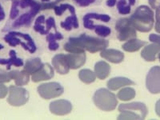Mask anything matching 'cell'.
<instances>
[{
	"mask_svg": "<svg viewBox=\"0 0 160 120\" xmlns=\"http://www.w3.org/2000/svg\"><path fill=\"white\" fill-rule=\"evenodd\" d=\"M40 11L41 3L35 0H12L9 15L11 22L7 24L2 31H7L8 28H28Z\"/></svg>",
	"mask_w": 160,
	"mask_h": 120,
	"instance_id": "obj_1",
	"label": "cell"
},
{
	"mask_svg": "<svg viewBox=\"0 0 160 120\" xmlns=\"http://www.w3.org/2000/svg\"><path fill=\"white\" fill-rule=\"evenodd\" d=\"M109 41L100 37H93L82 34L78 37H70L64 44V50L69 53H83L85 51L95 54L107 49Z\"/></svg>",
	"mask_w": 160,
	"mask_h": 120,
	"instance_id": "obj_2",
	"label": "cell"
},
{
	"mask_svg": "<svg viewBox=\"0 0 160 120\" xmlns=\"http://www.w3.org/2000/svg\"><path fill=\"white\" fill-rule=\"evenodd\" d=\"M129 18L134 28L140 32H149L155 23L154 12L146 5L138 7Z\"/></svg>",
	"mask_w": 160,
	"mask_h": 120,
	"instance_id": "obj_3",
	"label": "cell"
},
{
	"mask_svg": "<svg viewBox=\"0 0 160 120\" xmlns=\"http://www.w3.org/2000/svg\"><path fill=\"white\" fill-rule=\"evenodd\" d=\"M120 115L118 119H144L148 114L147 106L142 102H133L129 103H122L118 106Z\"/></svg>",
	"mask_w": 160,
	"mask_h": 120,
	"instance_id": "obj_4",
	"label": "cell"
},
{
	"mask_svg": "<svg viewBox=\"0 0 160 120\" xmlns=\"http://www.w3.org/2000/svg\"><path fill=\"white\" fill-rule=\"evenodd\" d=\"M4 40L11 47L20 45L25 51L31 54H34L37 51L36 43L29 34L19 31H9L4 36Z\"/></svg>",
	"mask_w": 160,
	"mask_h": 120,
	"instance_id": "obj_5",
	"label": "cell"
},
{
	"mask_svg": "<svg viewBox=\"0 0 160 120\" xmlns=\"http://www.w3.org/2000/svg\"><path fill=\"white\" fill-rule=\"evenodd\" d=\"M93 102L98 109L103 111H114L118 105L116 95L106 88H100L95 91Z\"/></svg>",
	"mask_w": 160,
	"mask_h": 120,
	"instance_id": "obj_6",
	"label": "cell"
},
{
	"mask_svg": "<svg viewBox=\"0 0 160 120\" xmlns=\"http://www.w3.org/2000/svg\"><path fill=\"white\" fill-rule=\"evenodd\" d=\"M117 38L119 41H128L137 36L136 30L131 24L129 18H121L115 23Z\"/></svg>",
	"mask_w": 160,
	"mask_h": 120,
	"instance_id": "obj_7",
	"label": "cell"
},
{
	"mask_svg": "<svg viewBox=\"0 0 160 120\" xmlns=\"http://www.w3.org/2000/svg\"><path fill=\"white\" fill-rule=\"evenodd\" d=\"M9 95L8 98V102L13 107H21L28 102L29 100V92L27 89L18 86H10Z\"/></svg>",
	"mask_w": 160,
	"mask_h": 120,
	"instance_id": "obj_8",
	"label": "cell"
},
{
	"mask_svg": "<svg viewBox=\"0 0 160 120\" xmlns=\"http://www.w3.org/2000/svg\"><path fill=\"white\" fill-rule=\"evenodd\" d=\"M37 91L41 98L44 99H51L62 95L64 88L58 82H51L39 85L37 88Z\"/></svg>",
	"mask_w": 160,
	"mask_h": 120,
	"instance_id": "obj_9",
	"label": "cell"
},
{
	"mask_svg": "<svg viewBox=\"0 0 160 120\" xmlns=\"http://www.w3.org/2000/svg\"><path fill=\"white\" fill-rule=\"evenodd\" d=\"M33 29L40 35H47L51 32V29H57L55 18L52 16L46 18L44 15H39L35 19Z\"/></svg>",
	"mask_w": 160,
	"mask_h": 120,
	"instance_id": "obj_10",
	"label": "cell"
},
{
	"mask_svg": "<svg viewBox=\"0 0 160 120\" xmlns=\"http://www.w3.org/2000/svg\"><path fill=\"white\" fill-rule=\"evenodd\" d=\"M146 87L151 94L160 93V67L155 66L150 69L146 78Z\"/></svg>",
	"mask_w": 160,
	"mask_h": 120,
	"instance_id": "obj_11",
	"label": "cell"
},
{
	"mask_svg": "<svg viewBox=\"0 0 160 120\" xmlns=\"http://www.w3.org/2000/svg\"><path fill=\"white\" fill-rule=\"evenodd\" d=\"M137 0H107L106 5L108 8H116L118 14L122 15H129L132 7L135 5Z\"/></svg>",
	"mask_w": 160,
	"mask_h": 120,
	"instance_id": "obj_12",
	"label": "cell"
},
{
	"mask_svg": "<svg viewBox=\"0 0 160 120\" xmlns=\"http://www.w3.org/2000/svg\"><path fill=\"white\" fill-rule=\"evenodd\" d=\"M49 109L52 114L58 116L68 115L72 111V104L66 99L55 100L50 103Z\"/></svg>",
	"mask_w": 160,
	"mask_h": 120,
	"instance_id": "obj_13",
	"label": "cell"
},
{
	"mask_svg": "<svg viewBox=\"0 0 160 120\" xmlns=\"http://www.w3.org/2000/svg\"><path fill=\"white\" fill-rule=\"evenodd\" d=\"M54 69L60 75H67L70 71L69 64L65 54H57L51 59Z\"/></svg>",
	"mask_w": 160,
	"mask_h": 120,
	"instance_id": "obj_14",
	"label": "cell"
},
{
	"mask_svg": "<svg viewBox=\"0 0 160 120\" xmlns=\"http://www.w3.org/2000/svg\"><path fill=\"white\" fill-rule=\"evenodd\" d=\"M55 71L54 68L49 63H44L43 67L33 75H31V80L34 82H39L42 81L50 80L54 77Z\"/></svg>",
	"mask_w": 160,
	"mask_h": 120,
	"instance_id": "obj_15",
	"label": "cell"
},
{
	"mask_svg": "<svg viewBox=\"0 0 160 120\" xmlns=\"http://www.w3.org/2000/svg\"><path fill=\"white\" fill-rule=\"evenodd\" d=\"M67 58L70 69H78L85 64L87 55L83 53H69L67 54Z\"/></svg>",
	"mask_w": 160,
	"mask_h": 120,
	"instance_id": "obj_16",
	"label": "cell"
},
{
	"mask_svg": "<svg viewBox=\"0 0 160 120\" xmlns=\"http://www.w3.org/2000/svg\"><path fill=\"white\" fill-rule=\"evenodd\" d=\"M83 27L88 30H94L95 33L100 38H107L111 34V29L108 27L102 24H98L95 22H82Z\"/></svg>",
	"mask_w": 160,
	"mask_h": 120,
	"instance_id": "obj_17",
	"label": "cell"
},
{
	"mask_svg": "<svg viewBox=\"0 0 160 120\" xmlns=\"http://www.w3.org/2000/svg\"><path fill=\"white\" fill-rule=\"evenodd\" d=\"M100 55L107 61L112 63H119L124 59V54L116 49H105L101 51Z\"/></svg>",
	"mask_w": 160,
	"mask_h": 120,
	"instance_id": "obj_18",
	"label": "cell"
},
{
	"mask_svg": "<svg viewBox=\"0 0 160 120\" xmlns=\"http://www.w3.org/2000/svg\"><path fill=\"white\" fill-rule=\"evenodd\" d=\"M0 65H5L7 67V70H10L12 66H15L17 68H20L24 65L23 60L18 58L15 51L11 50L9 51V58H0Z\"/></svg>",
	"mask_w": 160,
	"mask_h": 120,
	"instance_id": "obj_19",
	"label": "cell"
},
{
	"mask_svg": "<svg viewBox=\"0 0 160 120\" xmlns=\"http://www.w3.org/2000/svg\"><path fill=\"white\" fill-rule=\"evenodd\" d=\"M60 27L67 31H71V30L78 29L79 28V23H78L75 10L71 11L69 15L66 17L63 21L60 22Z\"/></svg>",
	"mask_w": 160,
	"mask_h": 120,
	"instance_id": "obj_20",
	"label": "cell"
},
{
	"mask_svg": "<svg viewBox=\"0 0 160 120\" xmlns=\"http://www.w3.org/2000/svg\"><path fill=\"white\" fill-rule=\"evenodd\" d=\"M135 82L132 80L125 77H115L108 80V88L111 91H117L120 88L130 85H135Z\"/></svg>",
	"mask_w": 160,
	"mask_h": 120,
	"instance_id": "obj_21",
	"label": "cell"
},
{
	"mask_svg": "<svg viewBox=\"0 0 160 120\" xmlns=\"http://www.w3.org/2000/svg\"><path fill=\"white\" fill-rule=\"evenodd\" d=\"M160 48L156 43L145 46L141 51V56L148 62H154L156 60V55L159 52Z\"/></svg>",
	"mask_w": 160,
	"mask_h": 120,
	"instance_id": "obj_22",
	"label": "cell"
},
{
	"mask_svg": "<svg viewBox=\"0 0 160 120\" xmlns=\"http://www.w3.org/2000/svg\"><path fill=\"white\" fill-rule=\"evenodd\" d=\"M11 75V79L15 81V85L18 87H22V86L28 85L30 81V75L28 72H26L24 70L22 71H16V70H12L9 71Z\"/></svg>",
	"mask_w": 160,
	"mask_h": 120,
	"instance_id": "obj_23",
	"label": "cell"
},
{
	"mask_svg": "<svg viewBox=\"0 0 160 120\" xmlns=\"http://www.w3.org/2000/svg\"><path fill=\"white\" fill-rule=\"evenodd\" d=\"M64 38L63 35L58 31H55L53 32L48 33L47 35V42L48 43V49L50 51H55L59 48V44L58 41H61Z\"/></svg>",
	"mask_w": 160,
	"mask_h": 120,
	"instance_id": "obj_24",
	"label": "cell"
},
{
	"mask_svg": "<svg viewBox=\"0 0 160 120\" xmlns=\"http://www.w3.org/2000/svg\"><path fill=\"white\" fill-rule=\"evenodd\" d=\"M43 65L44 63L42 62V60L40 58L37 57V58H29L24 63L23 70L31 75L38 71L39 69H41L43 67Z\"/></svg>",
	"mask_w": 160,
	"mask_h": 120,
	"instance_id": "obj_25",
	"label": "cell"
},
{
	"mask_svg": "<svg viewBox=\"0 0 160 120\" xmlns=\"http://www.w3.org/2000/svg\"><path fill=\"white\" fill-rule=\"evenodd\" d=\"M95 74L96 78L103 80L108 78L111 72V66L105 61H98L95 65Z\"/></svg>",
	"mask_w": 160,
	"mask_h": 120,
	"instance_id": "obj_26",
	"label": "cell"
},
{
	"mask_svg": "<svg viewBox=\"0 0 160 120\" xmlns=\"http://www.w3.org/2000/svg\"><path fill=\"white\" fill-rule=\"evenodd\" d=\"M147 44V42L142 41V40L138 39V38H131L128 40L124 44H122V48L123 51H128V52H135L138 51Z\"/></svg>",
	"mask_w": 160,
	"mask_h": 120,
	"instance_id": "obj_27",
	"label": "cell"
},
{
	"mask_svg": "<svg viewBox=\"0 0 160 120\" xmlns=\"http://www.w3.org/2000/svg\"><path fill=\"white\" fill-rule=\"evenodd\" d=\"M111 16L106 14H99V13H88L82 18V22H95V21H99L102 22H108L111 21Z\"/></svg>",
	"mask_w": 160,
	"mask_h": 120,
	"instance_id": "obj_28",
	"label": "cell"
},
{
	"mask_svg": "<svg viewBox=\"0 0 160 120\" xmlns=\"http://www.w3.org/2000/svg\"><path fill=\"white\" fill-rule=\"evenodd\" d=\"M78 78L84 83L90 84L95 82L96 79V75L91 70L82 69L78 72Z\"/></svg>",
	"mask_w": 160,
	"mask_h": 120,
	"instance_id": "obj_29",
	"label": "cell"
},
{
	"mask_svg": "<svg viewBox=\"0 0 160 120\" xmlns=\"http://www.w3.org/2000/svg\"><path fill=\"white\" fill-rule=\"evenodd\" d=\"M135 91L131 88H124L117 93V98L121 101L128 102L135 97Z\"/></svg>",
	"mask_w": 160,
	"mask_h": 120,
	"instance_id": "obj_30",
	"label": "cell"
},
{
	"mask_svg": "<svg viewBox=\"0 0 160 120\" xmlns=\"http://www.w3.org/2000/svg\"><path fill=\"white\" fill-rule=\"evenodd\" d=\"M61 1H63V0H56L55 2L58 3V2H61ZM76 2L77 5H78L81 8H86V7H88V6L91 5V4L95 3L97 0H73Z\"/></svg>",
	"mask_w": 160,
	"mask_h": 120,
	"instance_id": "obj_31",
	"label": "cell"
},
{
	"mask_svg": "<svg viewBox=\"0 0 160 120\" xmlns=\"http://www.w3.org/2000/svg\"><path fill=\"white\" fill-rule=\"evenodd\" d=\"M11 80V75L9 71H4L0 68V82H9Z\"/></svg>",
	"mask_w": 160,
	"mask_h": 120,
	"instance_id": "obj_32",
	"label": "cell"
},
{
	"mask_svg": "<svg viewBox=\"0 0 160 120\" xmlns=\"http://www.w3.org/2000/svg\"><path fill=\"white\" fill-rule=\"evenodd\" d=\"M155 30L160 34V10H155Z\"/></svg>",
	"mask_w": 160,
	"mask_h": 120,
	"instance_id": "obj_33",
	"label": "cell"
},
{
	"mask_svg": "<svg viewBox=\"0 0 160 120\" xmlns=\"http://www.w3.org/2000/svg\"><path fill=\"white\" fill-rule=\"evenodd\" d=\"M8 88L2 82H0V98H4L8 95Z\"/></svg>",
	"mask_w": 160,
	"mask_h": 120,
	"instance_id": "obj_34",
	"label": "cell"
},
{
	"mask_svg": "<svg viewBox=\"0 0 160 120\" xmlns=\"http://www.w3.org/2000/svg\"><path fill=\"white\" fill-rule=\"evenodd\" d=\"M149 40L151 42H154V43H156L160 48V35L151 34V35H149Z\"/></svg>",
	"mask_w": 160,
	"mask_h": 120,
	"instance_id": "obj_35",
	"label": "cell"
},
{
	"mask_svg": "<svg viewBox=\"0 0 160 120\" xmlns=\"http://www.w3.org/2000/svg\"><path fill=\"white\" fill-rule=\"evenodd\" d=\"M148 3L154 10H160V0H148Z\"/></svg>",
	"mask_w": 160,
	"mask_h": 120,
	"instance_id": "obj_36",
	"label": "cell"
},
{
	"mask_svg": "<svg viewBox=\"0 0 160 120\" xmlns=\"http://www.w3.org/2000/svg\"><path fill=\"white\" fill-rule=\"evenodd\" d=\"M5 17H6L5 11H4L2 6L1 5V3H0V22L5 19Z\"/></svg>",
	"mask_w": 160,
	"mask_h": 120,
	"instance_id": "obj_37",
	"label": "cell"
},
{
	"mask_svg": "<svg viewBox=\"0 0 160 120\" xmlns=\"http://www.w3.org/2000/svg\"><path fill=\"white\" fill-rule=\"evenodd\" d=\"M155 113L158 117H160V98L155 103Z\"/></svg>",
	"mask_w": 160,
	"mask_h": 120,
	"instance_id": "obj_38",
	"label": "cell"
},
{
	"mask_svg": "<svg viewBox=\"0 0 160 120\" xmlns=\"http://www.w3.org/2000/svg\"><path fill=\"white\" fill-rule=\"evenodd\" d=\"M42 2H51V0H41Z\"/></svg>",
	"mask_w": 160,
	"mask_h": 120,
	"instance_id": "obj_39",
	"label": "cell"
},
{
	"mask_svg": "<svg viewBox=\"0 0 160 120\" xmlns=\"http://www.w3.org/2000/svg\"><path fill=\"white\" fill-rule=\"evenodd\" d=\"M3 48H4L3 45H2V44H0V51H1V50H2V49H3Z\"/></svg>",
	"mask_w": 160,
	"mask_h": 120,
	"instance_id": "obj_40",
	"label": "cell"
},
{
	"mask_svg": "<svg viewBox=\"0 0 160 120\" xmlns=\"http://www.w3.org/2000/svg\"><path fill=\"white\" fill-rule=\"evenodd\" d=\"M158 60H159V62H160V51L158 52Z\"/></svg>",
	"mask_w": 160,
	"mask_h": 120,
	"instance_id": "obj_41",
	"label": "cell"
}]
</instances>
